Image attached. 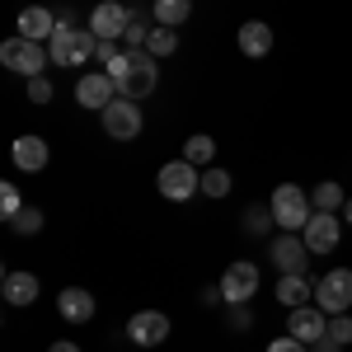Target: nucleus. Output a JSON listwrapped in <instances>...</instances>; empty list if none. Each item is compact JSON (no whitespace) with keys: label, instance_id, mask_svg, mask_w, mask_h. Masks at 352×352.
<instances>
[{"label":"nucleus","instance_id":"30","mask_svg":"<svg viewBox=\"0 0 352 352\" xmlns=\"http://www.w3.org/2000/svg\"><path fill=\"white\" fill-rule=\"evenodd\" d=\"M329 338L343 343V348L352 343V320H348V315H329Z\"/></svg>","mask_w":352,"mask_h":352},{"label":"nucleus","instance_id":"14","mask_svg":"<svg viewBox=\"0 0 352 352\" xmlns=\"http://www.w3.org/2000/svg\"><path fill=\"white\" fill-rule=\"evenodd\" d=\"M287 329H292V338H300V343H310V348H315V343L329 333V315L320 310V305H296Z\"/></svg>","mask_w":352,"mask_h":352},{"label":"nucleus","instance_id":"19","mask_svg":"<svg viewBox=\"0 0 352 352\" xmlns=\"http://www.w3.org/2000/svg\"><path fill=\"white\" fill-rule=\"evenodd\" d=\"M0 292H5L10 305H33L38 300V277L33 272H5L0 277Z\"/></svg>","mask_w":352,"mask_h":352},{"label":"nucleus","instance_id":"10","mask_svg":"<svg viewBox=\"0 0 352 352\" xmlns=\"http://www.w3.org/2000/svg\"><path fill=\"white\" fill-rule=\"evenodd\" d=\"M254 292H258V268L254 263H230L221 272V300L226 305H244V300H254Z\"/></svg>","mask_w":352,"mask_h":352},{"label":"nucleus","instance_id":"26","mask_svg":"<svg viewBox=\"0 0 352 352\" xmlns=\"http://www.w3.org/2000/svg\"><path fill=\"white\" fill-rule=\"evenodd\" d=\"M5 226H10L14 235H38V230H43V212H38V207H24L19 217H10Z\"/></svg>","mask_w":352,"mask_h":352},{"label":"nucleus","instance_id":"6","mask_svg":"<svg viewBox=\"0 0 352 352\" xmlns=\"http://www.w3.org/2000/svg\"><path fill=\"white\" fill-rule=\"evenodd\" d=\"M47 56H52V52H43V43H33V38H5V43H0V61H5L10 71L28 76V80L43 76Z\"/></svg>","mask_w":352,"mask_h":352},{"label":"nucleus","instance_id":"28","mask_svg":"<svg viewBox=\"0 0 352 352\" xmlns=\"http://www.w3.org/2000/svg\"><path fill=\"white\" fill-rule=\"evenodd\" d=\"M146 38H151V24L136 14L132 24H127V33H122V52H136V47H146Z\"/></svg>","mask_w":352,"mask_h":352},{"label":"nucleus","instance_id":"34","mask_svg":"<svg viewBox=\"0 0 352 352\" xmlns=\"http://www.w3.org/2000/svg\"><path fill=\"white\" fill-rule=\"evenodd\" d=\"M315 352H343V343H333V338H329V333H324V338L315 343Z\"/></svg>","mask_w":352,"mask_h":352},{"label":"nucleus","instance_id":"35","mask_svg":"<svg viewBox=\"0 0 352 352\" xmlns=\"http://www.w3.org/2000/svg\"><path fill=\"white\" fill-rule=\"evenodd\" d=\"M47 352H80V348H76V343H52Z\"/></svg>","mask_w":352,"mask_h":352},{"label":"nucleus","instance_id":"22","mask_svg":"<svg viewBox=\"0 0 352 352\" xmlns=\"http://www.w3.org/2000/svg\"><path fill=\"white\" fill-rule=\"evenodd\" d=\"M188 14H192V0H155V24L164 28L188 24Z\"/></svg>","mask_w":352,"mask_h":352},{"label":"nucleus","instance_id":"8","mask_svg":"<svg viewBox=\"0 0 352 352\" xmlns=\"http://www.w3.org/2000/svg\"><path fill=\"white\" fill-rule=\"evenodd\" d=\"M300 240H305L310 254H329V249H338V240H343V217H338V212H315V217L305 221Z\"/></svg>","mask_w":352,"mask_h":352},{"label":"nucleus","instance_id":"31","mask_svg":"<svg viewBox=\"0 0 352 352\" xmlns=\"http://www.w3.org/2000/svg\"><path fill=\"white\" fill-rule=\"evenodd\" d=\"M28 99H33V104H47V99H52V80H47V76H33V80H28Z\"/></svg>","mask_w":352,"mask_h":352},{"label":"nucleus","instance_id":"11","mask_svg":"<svg viewBox=\"0 0 352 352\" xmlns=\"http://www.w3.org/2000/svg\"><path fill=\"white\" fill-rule=\"evenodd\" d=\"M268 254H272V268H277V272H305V263L315 258V254L305 249V240H300L296 230H282V235L272 240Z\"/></svg>","mask_w":352,"mask_h":352},{"label":"nucleus","instance_id":"29","mask_svg":"<svg viewBox=\"0 0 352 352\" xmlns=\"http://www.w3.org/2000/svg\"><path fill=\"white\" fill-rule=\"evenodd\" d=\"M24 212V197H19V188L14 184H0V217L10 221V217H19Z\"/></svg>","mask_w":352,"mask_h":352},{"label":"nucleus","instance_id":"36","mask_svg":"<svg viewBox=\"0 0 352 352\" xmlns=\"http://www.w3.org/2000/svg\"><path fill=\"white\" fill-rule=\"evenodd\" d=\"M338 217H343V221H348V226H352V197H348V202H343V212H338Z\"/></svg>","mask_w":352,"mask_h":352},{"label":"nucleus","instance_id":"25","mask_svg":"<svg viewBox=\"0 0 352 352\" xmlns=\"http://www.w3.org/2000/svg\"><path fill=\"white\" fill-rule=\"evenodd\" d=\"M272 226H277L272 207H249V212H244V230H249V235H268Z\"/></svg>","mask_w":352,"mask_h":352},{"label":"nucleus","instance_id":"1","mask_svg":"<svg viewBox=\"0 0 352 352\" xmlns=\"http://www.w3.org/2000/svg\"><path fill=\"white\" fill-rule=\"evenodd\" d=\"M155 61H160V56H151L146 47L118 56L109 66V76L118 80V94H122V99H146V94L160 85V66H155Z\"/></svg>","mask_w":352,"mask_h":352},{"label":"nucleus","instance_id":"4","mask_svg":"<svg viewBox=\"0 0 352 352\" xmlns=\"http://www.w3.org/2000/svg\"><path fill=\"white\" fill-rule=\"evenodd\" d=\"M315 305L324 315H348L352 310V268H329L315 282Z\"/></svg>","mask_w":352,"mask_h":352},{"label":"nucleus","instance_id":"15","mask_svg":"<svg viewBox=\"0 0 352 352\" xmlns=\"http://www.w3.org/2000/svg\"><path fill=\"white\" fill-rule=\"evenodd\" d=\"M10 160H14V169H24V174H38V169H47V160H52V155H47V141H43V136H19V141H14V146H10Z\"/></svg>","mask_w":352,"mask_h":352},{"label":"nucleus","instance_id":"21","mask_svg":"<svg viewBox=\"0 0 352 352\" xmlns=\"http://www.w3.org/2000/svg\"><path fill=\"white\" fill-rule=\"evenodd\" d=\"M310 202H315V212H343L348 192L338 188V179H324V184H315V192H310Z\"/></svg>","mask_w":352,"mask_h":352},{"label":"nucleus","instance_id":"23","mask_svg":"<svg viewBox=\"0 0 352 352\" xmlns=\"http://www.w3.org/2000/svg\"><path fill=\"white\" fill-rule=\"evenodd\" d=\"M184 160L188 164H197V169H202V164H212L217 160V141H212V136H188V141H184Z\"/></svg>","mask_w":352,"mask_h":352},{"label":"nucleus","instance_id":"5","mask_svg":"<svg viewBox=\"0 0 352 352\" xmlns=\"http://www.w3.org/2000/svg\"><path fill=\"white\" fill-rule=\"evenodd\" d=\"M155 188H160L169 202H188L192 192H202V174H197V164H188V160H169V164H160V174H155Z\"/></svg>","mask_w":352,"mask_h":352},{"label":"nucleus","instance_id":"13","mask_svg":"<svg viewBox=\"0 0 352 352\" xmlns=\"http://www.w3.org/2000/svg\"><path fill=\"white\" fill-rule=\"evenodd\" d=\"M127 338H132L136 348H160L164 338H169V315L160 310H141L127 320Z\"/></svg>","mask_w":352,"mask_h":352},{"label":"nucleus","instance_id":"9","mask_svg":"<svg viewBox=\"0 0 352 352\" xmlns=\"http://www.w3.org/2000/svg\"><path fill=\"white\" fill-rule=\"evenodd\" d=\"M104 132L113 141H136L141 136V109H136V99H113L109 109H104Z\"/></svg>","mask_w":352,"mask_h":352},{"label":"nucleus","instance_id":"32","mask_svg":"<svg viewBox=\"0 0 352 352\" xmlns=\"http://www.w3.org/2000/svg\"><path fill=\"white\" fill-rule=\"evenodd\" d=\"M226 320H230V329H249V324H254V315H249V300H244V305H230V310H226Z\"/></svg>","mask_w":352,"mask_h":352},{"label":"nucleus","instance_id":"7","mask_svg":"<svg viewBox=\"0 0 352 352\" xmlns=\"http://www.w3.org/2000/svg\"><path fill=\"white\" fill-rule=\"evenodd\" d=\"M136 14L127 5H118V0H104V5H94L89 10V33L99 38V43H122V33L132 24Z\"/></svg>","mask_w":352,"mask_h":352},{"label":"nucleus","instance_id":"24","mask_svg":"<svg viewBox=\"0 0 352 352\" xmlns=\"http://www.w3.org/2000/svg\"><path fill=\"white\" fill-rule=\"evenodd\" d=\"M174 47H179V28H164V24L151 28V38H146V52L151 56H169Z\"/></svg>","mask_w":352,"mask_h":352},{"label":"nucleus","instance_id":"27","mask_svg":"<svg viewBox=\"0 0 352 352\" xmlns=\"http://www.w3.org/2000/svg\"><path fill=\"white\" fill-rule=\"evenodd\" d=\"M202 192H207V197H226V192H230V174L217 169V164L202 169Z\"/></svg>","mask_w":352,"mask_h":352},{"label":"nucleus","instance_id":"20","mask_svg":"<svg viewBox=\"0 0 352 352\" xmlns=\"http://www.w3.org/2000/svg\"><path fill=\"white\" fill-rule=\"evenodd\" d=\"M240 52L244 56H268L272 52V28L263 24V19H249V24L240 28Z\"/></svg>","mask_w":352,"mask_h":352},{"label":"nucleus","instance_id":"2","mask_svg":"<svg viewBox=\"0 0 352 352\" xmlns=\"http://www.w3.org/2000/svg\"><path fill=\"white\" fill-rule=\"evenodd\" d=\"M47 52H52V66H85L89 56L99 52V38L89 28H71L56 19V33L47 38Z\"/></svg>","mask_w":352,"mask_h":352},{"label":"nucleus","instance_id":"3","mask_svg":"<svg viewBox=\"0 0 352 352\" xmlns=\"http://www.w3.org/2000/svg\"><path fill=\"white\" fill-rule=\"evenodd\" d=\"M268 207H272V217H277V226L282 230H305V221L315 217V202H310V192L296 188V184H277L268 197Z\"/></svg>","mask_w":352,"mask_h":352},{"label":"nucleus","instance_id":"12","mask_svg":"<svg viewBox=\"0 0 352 352\" xmlns=\"http://www.w3.org/2000/svg\"><path fill=\"white\" fill-rule=\"evenodd\" d=\"M76 99H80L85 109L104 113L113 99H118V80H113L109 71H89V76H80V80H76Z\"/></svg>","mask_w":352,"mask_h":352},{"label":"nucleus","instance_id":"16","mask_svg":"<svg viewBox=\"0 0 352 352\" xmlns=\"http://www.w3.org/2000/svg\"><path fill=\"white\" fill-rule=\"evenodd\" d=\"M56 315H61L66 324H89V320H94V296H89L85 287H66V292L56 296Z\"/></svg>","mask_w":352,"mask_h":352},{"label":"nucleus","instance_id":"33","mask_svg":"<svg viewBox=\"0 0 352 352\" xmlns=\"http://www.w3.org/2000/svg\"><path fill=\"white\" fill-rule=\"evenodd\" d=\"M310 348V343H300V338H292V333H287V338H272L268 343V352H305Z\"/></svg>","mask_w":352,"mask_h":352},{"label":"nucleus","instance_id":"18","mask_svg":"<svg viewBox=\"0 0 352 352\" xmlns=\"http://www.w3.org/2000/svg\"><path fill=\"white\" fill-rule=\"evenodd\" d=\"M310 296H315V282H310L305 272H282V282H277V300H282L287 310L310 305Z\"/></svg>","mask_w":352,"mask_h":352},{"label":"nucleus","instance_id":"17","mask_svg":"<svg viewBox=\"0 0 352 352\" xmlns=\"http://www.w3.org/2000/svg\"><path fill=\"white\" fill-rule=\"evenodd\" d=\"M56 33V14L47 5H28L19 10V38H33V43H43V38H52Z\"/></svg>","mask_w":352,"mask_h":352}]
</instances>
